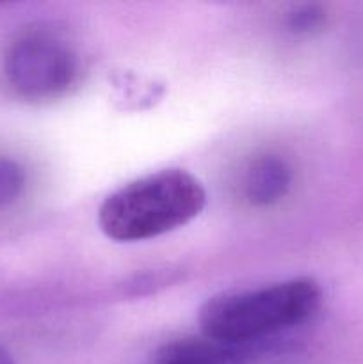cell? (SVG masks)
<instances>
[{"label": "cell", "mask_w": 363, "mask_h": 364, "mask_svg": "<svg viewBox=\"0 0 363 364\" xmlns=\"http://www.w3.org/2000/svg\"><path fill=\"white\" fill-rule=\"evenodd\" d=\"M206 205V192L184 169H164L130 181L100 205V230L116 242H141L191 223Z\"/></svg>", "instance_id": "cell-1"}, {"label": "cell", "mask_w": 363, "mask_h": 364, "mask_svg": "<svg viewBox=\"0 0 363 364\" xmlns=\"http://www.w3.org/2000/svg\"><path fill=\"white\" fill-rule=\"evenodd\" d=\"M320 302L319 283L298 277L258 290L214 295L199 309V326L214 343L238 345L308 322Z\"/></svg>", "instance_id": "cell-2"}, {"label": "cell", "mask_w": 363, "mask_h": 364, "mask_svg": "<svg viewBox=\"0 0 363 364\" xmlns=\"http://www.w3.org/2000/svg\"><path fill=\"white\" fill-rule=\"evenodd\" d=\"M7 82L27 100H50L68 91L78 60L70 45L48 32H28L11 43L4 59Z\"/></svg>", "instance_id": "cell-3"}, {"label": "cell", "mask_w": 363, "mask_h": 364, "mask_svg": "<svg viewBox=\"0 0 363 364\" xmlns=\"http://www.w3.org/2000/svg\"><path fill=\"white\" fill-rule=\"evenodd\" d=\"M292 183L290 167L276 155L260 156L249 167L246 194L256 206H270L287 196Z\"/></svg>", "instance_id": "cell-4"}, {"label": "cell", "mask_w": 363, "mask_h": 364, "mask_svg": "<svg viewBox=\"0 0 363 364\" xmlns=\"http://www.w3.org/2000/svg\"><path fill=\"white\" fill-rule=\"evenodd\" d=\"M23 187V167L14 160L0 156V208L16 201Z\"/></svg>", "instance_id": "cell-5"}, {"label": "cell", "mask_w": 363, "mask_h": 364, "mask_svg": "<svg viewBox=\"0 0 363 364\" xmlns=\"http://www.w3.org/2000/svg\"><path fill=\"white\" fill-rule=\"evenodd\" d=\"M324 11L319 6H301L288 14V28L298 34H306L315 28H319L324 23Z\"/></svg>", "instance_id": "cell-6"}, {"label": "cell", "mask_w": 363, "mask_h": 364, "mask_svg": "<svg viewBox=\"0 0 363 364\" xmlns=\"http://www.w3.org/2000/svg\"><path fill=\"white\" fill-rule=\"evenodd\" d=\"M0 364H14L13 361V355L6 350V348L0 345Z\"/></svg>", "instance_id": "cell-7"}, {"label": "cell", "mask_w": 363, "mask_h": 364, "mask_svg": "<svg viewBox=\"0 0 363 364\" xmlns=\"http://www.w3.org/2000/svg\"><path fill=\"white\" fill-rule=\"evenodd\" d=\"M157 364H198V363L182 361V359H159V363Z\"/></svg>", "instance_id": "cell-8"}]
</instances>
